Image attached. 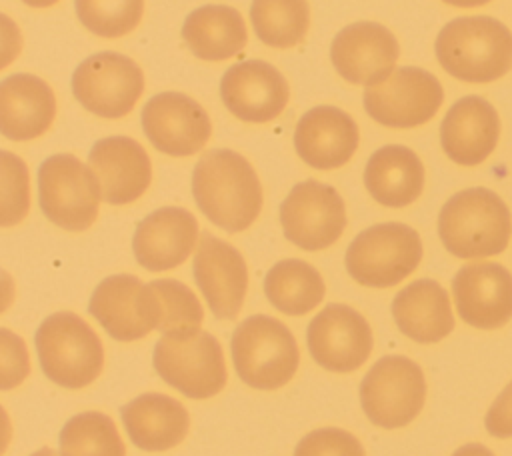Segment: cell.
<instances>
[{
	"label": "cell",
	"mask_w": 512,
	"mask_h": 456,
	"mask_svg": "<svg viewBox=\"0 0 512 456\" xmlns=\"http://www.w3.org/2000/svg\"><path fill=\"white\" fill-rule=\"evenodd\" d=\"M192 194L200 212L226 232H242L262 210V186L252 164L230 148L200 156L192 172Z\"/></svg>",
	"instance_id": "obj_1"
},
{
	"label": "cell",
	"mask_w": 512,
	"mask_h": 456,
	"mask_svg": "<svg viewBox=\"0 0 512 456\" xmlns=\"http://www.w3.org/2000/svg\"><path fill=\"white\" fill-rule=\"evenodd\" d=\"M440 66L464 82H492L512 68V32L490 16H460L436 36Z\"/></svg>",
	"instance_id": "obj_2"
},
{
	"label": "cell",
	"mask_w": 512,
	"mask_h": 456,
	"mask_svg": "<svg viewBox=\"0 0 512 456\" xmlns=\"http://www.w3.org/2000/svg\"><path fill=\"white\" fill-rule=\"evenodd\" d=\"M512 222L504 200L488 188L460 190L438 214V236L458 258L500 254L510 240Z\"/></svg>",
	"instance_id": "obj_3"
},
{
	"label": "cell",
	"mask_w": 512,
	"mask_h": 456,
	"mask_svg": "<svg viewBox=\"0 0 512 456\" xmlns=\"http://www.w3.org/2000/svg\"><path fill=\"white\" fill-rule=\"evenodd\" d=\"M44 376L68 390L92 384L104 368V346L84 318L74 312H54L34 334Z\"/></svg>",
	"instance_id": "obj_4"
},
{
	"label": "cell",
	"mask_w": 512,
	"mask_h": 456,
	"mask_svg": "<svg viewBox=\"0 0 512 456\" xmlns=\"http://www.w3.org/2000/svg\"><path fill=\"white\" fill-rule=\"evenodd\" d=\"M230 352L240 380L256 390L282 388L300 362L298 344L288 326L266 314L248 316L234 328Z\"/></svg>",
	"instance_id": "obj_5"
},
{
	"label": "cell",
	"mask_w": 512,
	"mask_h": 456,
	"mask_svg": "<svg viewBox=\"0 0 512 456\" xmlns=\"http://www.w3.org/2000/svg\"><path fill=\"white\" fill-rule=\"evenodd\" d=\"M422 260L418 232L402 222L362 230L346 250V270L362 286L390 288L410 276Z\"/></svg>",
	"instance_id": "obj_6"
},
{
	"label": "cell",
	"mask_w": 512,
	"mask_h": 456,
	"mask_svg": "<svg viewBox=\"0 0 512 456\" xmlns=\"http://www.w3.org/2000/svg\"><path fill=\"white\" fill-rule=\"evenodd\" d=\"M100 200L96 174L76 156L54 154L38 166V204L52 224L84 232L94 224Z\"/></svg>",
	"instance_id": "obj_7"
},
{
	"label": "cell",
	"mask_w": 512,
	"mask_h": 456,
	"mask_svg": "<svg viewBox=\"0 0 512 456\" xmlns=\"http://www.w3.org/2000/svg\"><path fill=\"white\" fill-rule=\"evenodd\" d=\"M152 364L168 386L192 400L212 398L226 386L222 346L204 330L188 338L162 336L154 344Z\"/></svg>",
	"instance_id": "obj_8"
},
{
	"label": "cell",
	"mask_w": 512,
	"mask_h": 456,
	"mask_svg": "<svg viewBox=\"0 0 512 456\" xmlns=\"http://www.w3.org/2000/svg\"><path fill=\"white\" fill-rule=\"evenodd\" d=\"M426 400L422 368L406 356L380 358L360 384V404L368 420L392 430L410 424Z\"/></svg>",
	"instance_id": "obj_9"
},
{
	"label": "cell",
	"mask_w": 512,
	"mask_h": 456,
	"mask_svg": "<svg viewBox=\"0 0 512 456\" xmlns=\"http://www.w3.org/2000/svg\"><path fill=\"white\" fill-rule=\"evenodd\" d=\"M72 94L100 118H122L144 92L140 66L120 52L104 50L88 56L72 72Z\"/></svg>",
	"instance_id": "obj_10"
},
{
	"label": "cell",
	"mask_w": 512,
	"mask_h": 456,
	"mask_svg": "<svg viewBox=\"0 0 512 456\" xmlns=\"http://www.w3.org/2000/svg\"><path fill=\"white\" fill-rule=\"evenodd\" d=\"M444 90L438 78L416 66H400L384 82L364 90V110L390 128L426 124L442 106Z\"/></svg>",
	"instance_id": "obj_11"
},
{
	"label": "cell",
	"mask_w": 512,
	"mask_h": 456,
	"mask_svg": "<svg viewBox=\"0 0 512 456\" xmlns=\"http://www.w3.org/2000/svg\"><path fill=\"white\" fill-rule=\"evenodd\" d=\"M280 224L286 240L302 250L332 246L346 228V206L330 184L304 180L292 186L280 204Z\"/></svg>",
	"instance_id": "obj_12"
},
{
	"label": "cell",
	"mask_w": 512,
	"mask_h": 456,
	"mask_svg": "<svg viewBox=\"0 0 512 456\" xmlns=\"http://www.w3.org/2000/svg\"><path fill=\"white\" fill-rule=\"evenodd\" d=\"M88 312L118 342H134L158 330V302L150 288L132 274L106 276L92 292Z\"/></svg>",
	"instance_id": "obj_13"
},
{
	"label": "cell",
	"mask_w": 512,
	"mask_h": 456,
	"mask_svg": "<svg viewBox=\"0 0 512 456\" xmlns=\"http://www.w3.org/2000/svg\"><path fill=\"white\" fill-rule=\"evenodd\" d=\"M306 344L316 364L330 372H352L372 352L366 318L346 304H328L308 324Z\"/></svg>",
	"instance_id": "obj_14"
},
{
	"label": "cell",
	"mask_w": 512,
	"mask_h": 456,
	"mask_svg": "<svg viewBox=\"0 0 512 456\" xmlns=\"http://www.w3.org/2000/svg\"><path fill=\"white\" fill-rule=\"evenodd\" d=\"M140 122L152 146L168 156H192L212 134L206 110L182 92L154 94L144 104Z\"/></svg>",
	"instance_id": "obj_15"
},
{
	"label": "cell",
	"mask_w": 512,
	"mask_h": 456,
	"mask_svg": "<svg viewBox=\"0 0 512 456\" xmlns=\"http://www.w3.org/2000/svg\"><path fill=\"white\" fill-rule=\"evenodd\" d=\"M192 272L212 314L218 320H234L248 290V266L240 250L210 232H202Z\"/></svg>",
	"instance_id": "obj_16"
},
{
	"label": "cell",
	"mask_w": 512,
	"mask_h": 456,
	"mask_svg": "<svg viewBox=\"0 0 512 456\" xmlns=\"http://www.w3.org/2000/svg\"><path fill=\"white\" fill-rule=\"evenodd\" d=\"M396 36L378 22H354L332 40L330 60L336 72L352 84L376 86L384 82L398 60Z\"/></svg>",
	"instance_id": "obj_17"
},
{
	"label": "cell",
	"mask_w": 512,
	"mask_h": 456,
	"mask_svg": "<svg viewBox=\"0 0 512 456\" xmlns=\"http://www.w3.org/2000/svg\"><path fill=\"white\" fill-rule=\"evenodd\" d=\"M220 98L238 120L264 124L282 114L290 88L276 66L264 60H242L224 72Z\"/></svg>",
	"instance_id": "obj_18"
},
{
	"label": "cell",
	"mask_w": 512,
	"mask_h": 456,
	"mask_svg": "<svg viewBox=\"0 0 512 456\" xmlns=\"http://www.w3.org/2000/svg\"><path fill=\"white\" fill-rule=\"evenodd\" d=\"M460 318L480 330H494L512 318V274L496 262L462 266L452 278Z\"/></svg>",
	"instance_id": "obj_19"
},
{
	"label": "cell",
	"mask_w": 512,
	"mask_h": 456,
	"mask_svg": "<svg viewBox=\"0 0 512 456\" xmlns=\"http://www.w3.org/2000/svg\"><path fill=\"white\" fill-rule=\"evenodd\" d=\"M88 164L100 182L102 200L114 206L138 200L152 182V162L130 136H106L88 152Z\"/></svg>",
	"instance_id": "obj_20"
},
{
	"label": "cell",
	"mask_w": 512,
	"mask_h": 456,
	"mask_svg": "<svg viewBox=\"0 0 512 456\" xmlns=\"http://www.w3.org/2000/svg\"><path fill=\"white\" fill-rule=\"evenodd\" d=\"M198 222L180 206H162L142 218L132 236L136 262L150 272H164L180 266L194 250Z\"/></svg>",
	"instance_id": "obj_21"
},
{
	"label": "cell",
	"mask_w": 512,
	"mask_h": 456,
	"mask_svg": "<svg viewBox=\"0 0 512 456\" xmlns=\"http://www.w3.org/2000/svg\"><path fill=\"white\" fill-rule=\"evenodd\" d=\"M358 126L336 106H314L304 112L294 130L296 154L316 170L344 166L358 148Z\"/></svg>",
	"instance_id": "obj_22"
},
{
	"label": "cell",
	"mask_w": 512,
	"mask_h": 456,
	"mask_svg": "<svg viewBox=\"0 0 512 456\" xmlns=\"http://www.w3.org/2000/svg\"><path fill=\"white\" fill-rule=\"evenodd\" d=\"M500 118L482 96H464L450 106L440 124V142L446 156L462 166L484 162L496 148Z\"/></svg>",
	"instance_id": "obj_23"
},
{
	"label": "cell",
	"mask_w": 512,
	"mask_h": 456,
	"mask_svg": "<svg viewBox=\"0 0 512 456\" xmlns=\"http://www.w3.org/2000/svg\"><path fill=\"white\" fill-rule=\"evenodd\" d=\"M56 118L52 88L34 74H12L0 80V134L12 142L42 136Z\"/></svg>",
	"instance_id": "obj_24"
},
{
	"label": "cell",
	"mask_w": 512,
	"mask_h": 456,
	"mask_svg": "<svg viewBox=\"0 0 512 456\" xmlns=\"http://www.w3.org/2000/svg\"><path fill=\"white\" fill-rule=\"evenodd\" d=\"M132 444L146 452H164L178 446L190 426L188 410L172 396L144 392L120 408Z\"/></svg>",
	"instance_id": "obj_25"
},
{
	"label": "cell",
	"mask_w": 512,
	"mask_h": 456,
	"mask_svg": "<svg viewBox=\"0 0 512 456\" xmlns=\"http://www.w3.org/2000/svg\"><path fill=\"white\" fill-rule=\"evenodd\" d=\"M392 316L400 332L418 344L438 342L454 328L448 292L430 278L404 286L392 300Z\"/></svg>",
	"instance_id": "obj_26"
},
{
	"label": "cell",
	"mask_w": 512,
	"mask_h": 456,
	"mask_svg": "<svg viewBox=\"0 0 512 456\" xmlns=\"http://www.w3.org/2000/svg\"><path fill=\"white\" fill-rule=\"evenodd\" d=\"M364 184L378 204L388 208L408 206L424 188L422 160L408 146H382L366 162Z\"/></svg>",
	"instance_id": "obj_27"
},
{
	"label": "cell",
	"mask_w": 512,
	"mask_h": 456,
	"mask_svg": "<svg viewBox=\"0 0 512 456\" xmlns=\"http://www.w3.org/2000/svg\"><path fill=\"white\" fill-rule=\"evenodd\" d=\"M188 50L206 62H222L240 54L248 42L242 14L224 4H206L192 10L182 24Z\"/></svg>",
	"instance_id": "obj_28"
},
{
	"label": "cell",
	"mask_w": 512,
	"mask_h": 456,
	"mask_svg": "<svg viewBox=\"0 0 512 456\" xmlns=\"http://www.w3.org/2000/svg\"><path fill=\"white\" fill-rule=\"evenodd\" d=\"M324 292L326 286L320 272L298 258L276 262L264 276L268 302L288 316H302L314 310L322 302Z\"/></svg>",
	"instance_id": "obj_29"
},
{
	"label": "cell",
	"mask_w": 512,
	"mask_h": 456,
	"mask_svg": "<svg viewBox=\"0 0 512 456\" xmlns=\"http://www.w3.org/2000/svg\"><path fill=\"white\" fill-rule=\"evenodd\" d=\"M250 22L266 46L290 48L304 40L310 8L306 0H252Z\"/></svg>",
	"instance_id": "obj_30"
},
{
	"label": "cell",
	"mask_w": 512,
	"mask_h": 456,
	"mask_svg": "<svg viewBox=\"0 0 512 456\" xmlns=\"http://www.w3.org/2000/svg\"><path fill=\"white\" fill-rule=\"evenodd\" d=\"M58 444L60 456H126L114 420L96 410L72 416L62 426Z\"/></svg>",
	"instance_id": "obj_31"
},
{
	"label": "cell",
	"mask_w": 512,
	"mask_h": 456,
	"mask_svg": "<svg viewBox=\"0 0 512 456\" xmlns=\"http://www.w3.org/2000/svg\"><path fill=\"white\" fill-rule=\"evenodd\" d=\"M158 302V330L168 338H188L200 330L204 310L198 296L174 278L148 282Z\"/></svg>",
	"instance_id": "obj_32"
},
{
	"label": "cell",
	"mask_w": 512,
	"mask_h": 456,
	"mask_svg": "<svg viewBox=\"0 0 512 456\" xmlns=\"http://www.w3.org/2000/svg\"><path fill=\"white\" fill-rule=\"evenodd\" d=\"M74 10L92 34L120 38L140 24L144 0H74Z\"/></svg>",
	"instance_id": "obj_33"
},
{
	"label": "cell",
	"mask_w": 512,
	"mask_h": 456,
	"mask_svg": "<svg viewBox=\"0 0 512 456\" xmlns=\"http://www.w3.org/2000/svg\"><path fill=\"white\" fill-rule=\"evenodd\" d=\"M30 210V176L26 162L0 150V228L20 224Z\"/></svg>",
	"instance_id": "obj_34"
},
{
	"label": "cell",
	"mask_w": 512,
	"mask_h": 456,
	"mask_svg": "<svg viewBox=\"0 0 512 456\" xmlns=\"http://www.w3.org/2000/svg\"><path fill=\"white\" fill-rule=\"evenodd\" d=\"M294 456H366L360 440L342 428L308 432L294 448Z\"/></svg>",
	"instance_id": "obj_35"
},
{
	"label": "cell",
	"mask_w": 512,
	"mask_h": 456,
	"mask_svg": "<svg viewBox=\"0 0 512 456\" xmlns=\"http://www.w3.org/2000/svg\"><path fill=\"white\" fill-rule=\"evenodd\" d=\"M30 374L26 342L12 330L0 328V392L18 388Z\"/></svg>",
	"instance_id": "obj_36"
},
{
	"label": "cell",
	"mask_w": 512,
	"mask_h": 456,
	"mask_svg": "<svg viewBox=\"0 0 512 456\" xmlns=\"http://www.w3.org/2000/svg\"><path fill=\"white\" fill-rule=\"evenodd\" d=\"M484 426L496 438L512 436V382L494 398L486 412Z\"/></svg>",
	"instance_id": "obj_37"
},
{
	"label": "cell",
	"mask_w": 512,
	"mask_h": 456,
	"mask_svg": "<svg viewBox=\"0 0 512 456\" xmlns=\"http://www.w3.org/2000/svg\"><path fill=\"white\" fill-rule=\"evenodd\" d=\"M22 50V32L18 24L0 12V70L10 66Z\"/></svg>",
	"instance_id": "obj_38"
},
{
	"label": "cell",
	"mask_w": 512,
	"mask_h": 456,
	"mask_svg": "<svg viewBox=\"0 0 512 456\" xmlns=\"http://www.w3.org/2000/svg\"><path fill=\"white\" fill-rule=\"evenodd\" d=\"M14 294H16V286L12 276L4 268H0V314L12 306Z\"/></svg>",
	"instance_id": "obj_39"
},
{
	"label": "cell",
	"mask_w": 512,
	"mask_h": 456,
	"mask_svg": "<svg viewBox=\"0 0 512 456\" xmlns=\"http://www.w3.org/2000/svg\"><path fill=\"white\" fill-rule=\"evenodd\" d=\"M12 438V424H10V416L8 412L2 408L0 404V456L6 452L8 444Z\"/></svg>",
	"instance_id": "obj_40"
},
{
	"label": "cell",
	"mask_w": 512,
	"mask_h": 456,
	"mask_svg": "<svg viewBox=\"0 0 512 456\" xmlns=\"http://www.w3.org/2000/svg\"><path fill=\"white\" fill-rule=\"evenodd\" d=\"M452 456H494V454L482 444H464Z\"/></svg>",
	"instance_id": "obj_41"
},
{
	"label": "cell",
	"mask_w": 512,
	"mask_h": 456,
	"mask_svg": "<svg viewBox=\"0 0 512 456\" xmlns=\"http://www.w3.org/2000/svg\"><path fill=\"white\" fill-rule=\"evenodd\" d=\"M444 2H448L452 6H458V8H474V6H484L490 0H444Z\"/></svg>",
	"instance_id": "obj_42"
},
{
	"label": "cell",
	"mask_w": 512,
	"mask_h": 456,
	"mask_svg": "<svg viewBox=\"0 0 512 456\" xmlns=\"http://www.w3.org/2000/svg\"><path fill=\"white\" fill-rule=\"evenodd\" d=\"M22 2L30 8H48V6H54L58 0H22Z\"/></svg>",
	"instance_id": "obj_43"
},
{
	"label": "cell",
	"mask_w": 512,
	"mask_h": 456,
	"mask_svg": "<svg viewBox=\"0 0 512 456\" xmlns=\"http://www.w3.org/2000/svg\"><path fill=\"white\" fill-rule=\"evenodd\" d=\"M30 456H60L56 450H52V448H48V446H44V448H40V450H36V452H32Z\"/></svg>",
	"instance_id": "obj_44"
}]
</instances>
